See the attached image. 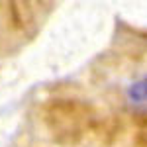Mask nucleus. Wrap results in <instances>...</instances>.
I'll use <instances>...</instances> for the list:
<instances>
[{"instance_id":"f257e3e1","label":"nucleus","mask_w":147,"mask_h":147,"mask_svg":"<svg viewBox=\"0 0 147 147\" xmlns=\"http://www.w3.org/2000/svg\"><path fill=\"white\" fill-rule=\"evenodd\" d=\"M127 94H129V100L131 102H136V104H147V77L134 82L129 86Z\"/></svg>"}]
</instances>
